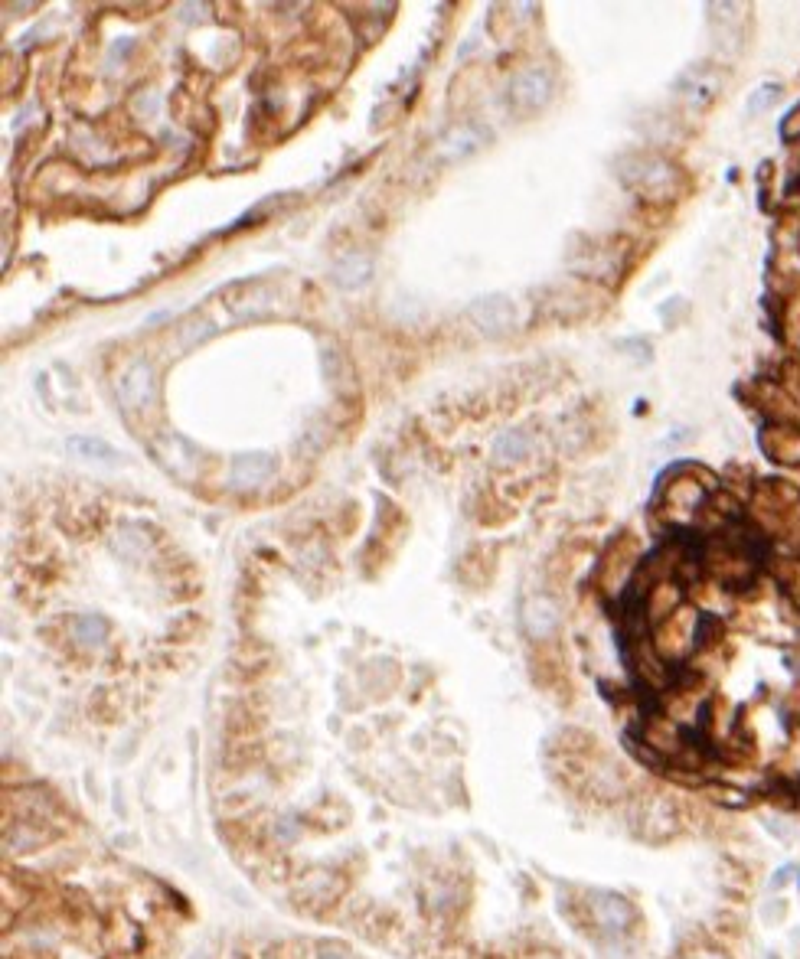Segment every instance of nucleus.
Segmentation results:
<instances>
[{
	"label": "nucleus",
	"instance_id": "9d476101",
	"mask_svg": "<svg viewBox=\"0 0 800 959\" xmlns=\"http://www.w3.org/2000/svg\"><path fill=\"white\" fill-rule=\"evenodd\" d=\"M337 281L343 284V288H360V284H366L369 281V274H373V261H369L366 255H347L337 265Z\"/></svg>",
	"mask_w": 800,
	"mask_h": 959
},
{
	"label": "nucleus",
	"instance_id": "39448f33",
	"mask_svg": "<svg viewBox=\"0 0 800 959\" xmlns=\"http://www.w3.org/2000/svg\"><path fill=\"white\" fill-rule=\"evenodd\" d=\"M510 95L520 108H543L552 95V76L546 69H526L513 79Z\"/></svg>",
	"mask_w": 800,
	"mask_h": 959
},
{
	"label": "nucleus",
	"instance_id": "6e6552de",
	"mask_svg": "<svg viewBox=\"0 0 800 959\" xmlns=\"http://www.w3.org/2000/svg\"><path fill=\"white\" fill-rule=\"evenodd\" d=\"M676 89H680L693 105H709L719 92V76L716 72H703V69H699V76L696 72H686V76L676 82Z\"/></svg>",
	"mask_w": 800,
	"mask_h": 959
},
{
	"label": "nucleus",
	"instance_id": "0eeeda50",
	"mask_svg": "<svg viewBox=\"0 0 800 959\" xmlns=\"http://www.w3.org/2000/svg\"><path fill=\"white\" fill-rule=\"evenodd\" d=\"M154 451L160 454V460H164V464L174 470V473H193L196 460H200L196 447H193L190 441H183V438H164V441H157Z\"/></svg>",
	"mask_w": 800,
	"mask_h": 959
},
{
	"label": "nucleus",
	"instance_id": "ddd939ff",
	"mask_svg": "<svg viewBox=\"0 0 800 959\" xmlns=\"http://www.w3.org/2000/svg\"><path fill=\"white\" fill-rule=\"evenodd\" d=\"M595 917H598L605 927L618 930V927H624V924H627V917H631V907H627L624 901H618V898H611V894H605V898H598V911H595Z\"/></svg>",
	"mask_w": 800,
	"mask_h": 959
},
{
	"label": "nucleus",
	"instance_id": "2eb2a0df",
	"mask_svg": "<svg viewBox=\"0 0 800 959\" xmlns=\"http://www.w3.org/2000/svg\"><path fill=\"white\" fill-rule=\"evenodd\" d=\"M76 637L82 643H102L105 640V624H102V620H95V617H85V620H79Z\"/></svg>",
	"mask_w": 800,
	"mask_h": 959
},
{
	"label": "nucleus",
	"instance_id": "f3484780",
	"mask_svg": "<svg viewBox=\"0 0 800 959\" xmlns=\"http://www.w3.org/2000/svg\"><path fill=\"white\" fill-rule=\"evenodd\" d=\"M477 144V137L471 134V131H458L454 137H448V151H451V157H458V154H467L471 147Z\"/></svg>",
	"mask_w": 800,
	"mask_h": 959
},
{
	"label": "nucleus",
	"instance_id": "dca6fc26",
	"mask_svg": "<svg viewBox=\"0 0 800 959\" xmlns=\"http://www.w3.org/2000/svg\"><path fill=\"white\" fill-rule=\"evenodd\" d=\"M203 336H209V323H203V320H190L187 327H180V343H183V346L200 343Z\"/></svg>",
	"mask_w": 800,
	"mask_h": 959
},
{
	"label": "nucleus",
	"instance_id": "9b49d317",
	"mask_svg": "<svg viewBox=\"0 0 800 959\" xmlns=\"http://www.w3.org/2000/svg\"><path fill=\"white\" fill-rule=\"evenodd\" d=\"M494 454H497L500 464H516V460H523V457L529 454V438H526L520 428L503 431L500 438H497Z\"/></svg>",
	"mask_w": 800,
	"mask_h": 959
},
{
	"label": "nucleus",
	"instance_id": "4468645a",
	"mask_svg": "<svg viewBox=\"0 0 800 959\" xmlns=\"http://www.w3.org/2000/svg\"><path fill=\"white\" fill-rule=\"evenodd\" d=\"M778 95H781L778 85H761V89H758L752 98H748V108H745V111H748V115H761V111H765Z\"/></svg>",
	"mask_w": 800,
	"mask_h": 959
},
{
	"label": "nucleus",
	"instance_id": "20e7f679",
	"mask_svg": "<svg viewBox=\"0 0 800 959\" xmlns=\"http://www.w3.org/2000/svg\"><path fill=\"white\" fill-rule=\"evenodd\" d=\"M275 473V457L265 451H252V454H239L232 460L229 470V487L232 490H258L262 483H268V477Z\"/></svg>",
	"mask_w": 800,
	"mask_h": 959
},
{
	"label": "nucleus",
	"instance_id": "423d86ee",
	"mask_svg": "<svg viewBox=\"0 0 800 959\" xmlns=\"http://www.w3.org/2000/svg\"><path fill=\"white\" fill-rule=\"evenodd\" d=\"M556 620H559V610L556 604L549 601V597H529L526 607H523V624L526 630L533 633V637H546V633L556 630Z\"/></svg>",
	"mask_w": 800,
	"mask_h": 959
},
{
	"label": "nucleus",
	"instance_id": "7ed1b4c3",
	"mask_svg": "<svg viewBox=\"0 0 800 959\" xmlns=\"http://www.w3.org/2000/svg\"><path fill=\"white\" fill-rule=\"evenodd\" d=\"M471 320L477 323L480 330H484L487 336H500V333H507L513 323H516V307H513V301L510 297H503V294H487V297H477V301L471 304Z\"/></svg>",
	"mask_w": 800,
	"mask_h": 959
},
{
	"label": "nucleus",
	"instance_id": "f03ea898",
	"mask_svg": "<svg viewBox=\"0 0 800 959\" xmlns=\"http://www.w3.org/2000/svg\"><path fill=\"white\" fill-rule=\"evenodd\" d=\"M157 398V382H154V369L138 359L131 363L118 379V402L125 411H147Z\"/></svg>",
	"mask_w": 800,
	"mask_h": 959
},
{
	"label": "nucleus",
	"instance_id": "a211bd4d",
	"mask_svg": "<svg viewBox=\"0 0 800 959\" xmlns=\"http://www.w3.org/2000/svg\"><path fill=\"white\" fill-rule=\"evenodd\" d=\"M781 134H784V141H800V105L791 111V115L784 118Z\"/></svg>",
	"mask_w": 800,
	"mask_h": 959
},
{
	"label": "nucleus",
	"instance_id": "f257e3e1",
	"mask_svg": "<svg viewBox=\"0 0 800 959\" xmlns=\"http://www.w3.org/2000/svg\"><path fill=\"white\" fill-rule=\"evenodd\" d=\"M618 173L624 186H631L640 199H650V203H667L680 190V170L654 154H634L621 160Z\"/></svg>",
	"mask_w": 800,
	"mask_h": 959
},
{
	"label": "nucleus",
	"instance_id": "f8f14e48",
	"mask_svg": "<svg viewBox=\"0 0 800 959\" xmlns=\"http://www.w3.org/2000/svg\"><path fill=\"white\" fill-rule=\"evenodd\" d=\"M69 451L76 454V457H85V460H108V464H115V460H121V454L115 451L112 444H105V441H98V438H72L69 441Z\"/></svg>",
	"mask_w": 800,
	"mask_h": 959
},
{
	"label": "nucleus",
	"instance_id": "1a4fd4ad",
	"mask_svg": "<svg viewBox=\"0 0 800 959\" xmlns=\"http://www.w3.org/2000/svg\"><path fill=\"white\" fill-rule=\"evenodd\" d=\"M768 434L771 438H778V447H765L771 460H778V464H800V431L797 428L778 425Z\"/></svg>",
	"mask_w": 800,
	"mask_h": 959
}]
</instances>
